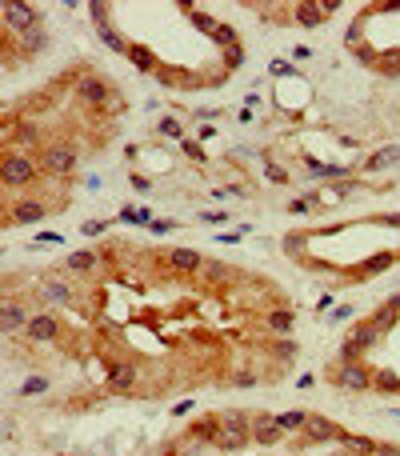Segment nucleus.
I'll list each match as a JSON object with an SVG mask.
<instances>
[{"instance_id": "nucleus-15", "label": "nucleus", "mask_w": 400, "mask_h": 456, "mask_svg": "<svg viewBox=\"0 0 400 456\" xmlns=\"http://www.w3.org/2000/svg\"><path fill=\"white\" fill-rule=\"evenodd\" d=\"M40 297H45L48 304H64V300H72V284L69 280H60V276H52V280H45Z\"/></svg>"}, {"instance_id": "nucleus-6", "label": "nucleus", "mask_w": 400, "mask_h": 456, "mask_svg": "<svg viewBox=\"0 0 400 456\" xmlns=\"http://www.w3.org/2000/svg\"><path fill=\"white\" fill-rule=\"evenodd\" d=\"M0 12H4V28L32 32V28L40 24V12H36V8H28V4H16V0H4V4H0Z\"/></svg>"}, {"instance_id": "nucleus-1", "label": "nucleus", "mask_w": 400, "mask_h": 456, "mask_svg": "<svg viewBox=\"0 0 400 456\" xmlns=\"http://www.w3.org/2000/svg\"><path fill=\"white\" fill-rule=\"evenodd\" d=\"M248 440H252V420L244 412H224V429L212 440V448L216 453H240Z\"/></svg>"}, {"instance_id": "nucleus-16", "label": "nucleus", "mask_w": 400, "mask_h": 456, "mask_svg": "<svg viewBox=\"0 0 400 456\" xmlns=\"http://www.w3.org/2000/svg\"><path fill=\"white\" fill-rule=\"evenodd\" d=\"M132 380H137V365H132V361H120V365H113V372H108V385L117 388V392L132 388Z\"/></svg>"}, {"instance_id": "nucleus-14", "label": "nucleus", "mask_w": 400, "mask_h": 456, "mask_svg": "<svg viewBox=\"0 0 400 456\" xmlns=\"http://www.w3.org/2000/svg\"><path fill=\"white\" fill-rule=\"evenodd\" d=\"M332 8H340V4H336V0H325V4H301V12H296V21H301V24H308V28H312V24H320V21H325V16H329Z\"/></svg>"}, {"instance_id": "nucleus-34", "label": "nucleus", "mask_w": 400, "mask_h": 456, "mask_svg": "<svg viewBox=\"0 0 400 456\" xmlns=\"http://www.w3.org/2000/svg\"><path fill=\"white\" fill-rule=\"evenodd\" d=\"M284 249H288V252H301V249H305V236H288V240H284Z\"/></svg>"}, {"instance_id": "nucleus-3", "label": "nucleus", "mask_w": 400, "mask_h": 456, "mask_svg": "<svg viewBox=\"0 0 400 456\" xmlns=\"http://www.w3.org/2000/svg\"><path fill=\"white\" fill-rule=\"evenodd\" d=\"M329 380L336 388H349V392H368V388H373V372L360 365V361H340V365L329 372Z\"/></svg>"}, {"instance_id": "nucleus-36", "label": "nucleus", "mask_w": 400, "mask_h": 456, "mask_svg": "<svg viewBox=\"0 0 400 456\" xmlns=\"http://www.w3.org/2000/svg\"><path fill=\"white\" fill-rule=\"evenodd\" d=\"M209 276H212V280H224V276H228V269H220V264H212V269H209Z\"/></svg>"}, {"instance_id": "nucleus-4", "label": "nucleus", "mask_w": 400, "mask_h": 456, "mask_svg": "<svg viewBox=\"0 0 400 456\" xmlns=\"http://www.w3.org/2000/svg\"><path fill=\"white\" fill-rule=\"evenodd\" d=\"M36 160L32 157H24V152H8L4 157V184L8 188H21V184H32L36 181Z\"/></svg>"}, {"instance_id": "nucleus-13", "label": "nucleus", "mask_w": 400, "mask_h": 456, "mask_svg": "<svg viewBox=\"0 0 400 456\" xmlns=\"http://www.w3.org/2000/svg\"><path fill=\"white\" fill-rule=\"evenodd\" d=\"M24 328H28V312L16 300H4V332L12 337V332H24Z\"/></svg>"}, {"instance_id": "nucleus-30", "label": "nucleus", "mask_w": 400, "mask_h": 456, "mask_svg": "<svg viewBox=\"0 0 400 456\" xmlns=\"http://www.w3.org/2000/svg\"><path fill=\"white\" fill-rule=\"evenodd\" d=\"M12 140H24V144H32V140H36V124H21Z\"/></svg>"}, {"instance_id": "nucleus-20", "label": "nucleus", "mask_w": 400, "mask_h": 456, "mask_svg": "<svg viewBox=\"0 0 400 456\" xmlns=\"http://www.w3.org/2000/svg\"><path fill=\"white\" fill-rule=\"evenodd\" d=\"M292 308H277V312H268V328L272 332H292Z\"/></svg>"}, {"instance_id": "nucleus-2", "label": "nucleus", "mask_w": 400, "mask_h": 456, "mask_svg": "<svg viewBox=\"0 0 400 456\" xmlns=\"http://www.w3.org/2000/svg\"><path fill=\"white\" fill-rule=\"evenodd\" d=\"M380 337H384V332H380L373 320H360V324L353 328V337L340 344V361H360L364 352H373V348H377Z\"/></svg>"}, {"instance_id": "nucleus-33", "label": "nucleus", "mask_w": 400, "mask_h": 456, "mask_svg": "<svg viewBox=\"0 0 400 456\" xmlns=\"http://www.w3.org/2000/svg\"><path fill=\"white\" fill-rule=\"evenodd\" d=\"M161 133H165V137H180V124H176L172 116H165V120H161Z\"/></svg>"}, {"instance_id": "nucleus-35", "label": "nucleus", "mask_w": 400, "mask_h": 456, "mask_svg": "<svg viewBox=\"0 0 400 456\" xmlns=\"http://www.w3.org/2000/svg\"><path fill=\"white\" fill-rule=\"evenodd\" d=\"M236 385L248 388V385H257V376H252V372H240V376H236Z\"/></svg>"}, {"instance_id": "nucleus-5", "label": "nucleus", "mask_w": 400, "mask_h": 456, "mask_svg": "<svg viewBox=\"0 0 400 456\" xmlns=\"http://www.w3.org/2000/svg\"><path fill=\"white\" fill-rule=\"evenodd\" d=\"M40 168L52 172V176H69L72 168H76V148H72V144H52V148H45Z\"/></svg>"}, {"instance_id": "nucleus-27", "label": "nucleus", "mask_w": 400, "mask_h": 456, "mask_svg": "<svg viewBox=\"0 0 400 456\" xmlns=\"http://www.w3.org/2000/svg\"><path fill=\"white\" fill-rule=\"evenodd\" d=\"M312 176H349V168H340V164H312Z\"/></svg>"}, {"instance_id": "nucleus-24", "label": "nucleus", "mask_w": 400, "mask_h": 456, "mask_svg": "<svg viewBox=\"0 0 400 456\" xmlns=\"http://www.w3.org/2000/svg\"><path fill=\"white\" fill-rule=\"evenodd\" d=\"M392 260H397V252H380V256H373V260L364 264V276H377V273H384V269H388Z\"/></svg>"}, {"instance_id": "nucleus-11", "label": "nucleus", "mask_w": 400, "mask_h": 456, "mask_svg": "<svg viewBox=\"0 0 400 456\" xmlns=\"http://www.w3.org/2000/svg\"><path fill=\"white\" fill-rule=\"evenodd\" d=\"M305 436H308V440H340V429L332 424L329 416H308Z\"/></svg>"}, {"instance_id": "nucleus-9", "label": "nucleus", "mask_w": 400, "mask_h": 456, "mask_svg": "<svg viewBox=\"0 0 400 456\" xmlns=\"http://www.w3.org/2000/svg\"><path fill=\"white\" fill-rule=\"evenodd\" d=\"M48 216V205L45 201H16V208L8 212V225H36Z\"/></svg>"}, {"instance_id": "nucleus-28", "label": "nucleus", "mask_w": 400, "mask_h": 456, "mask_svg": "<svg viewBox=\"0 0 400 456\" xmlns=\"http://www.w3.org/2000/svg\"><path fill=\"white\" fill-rule=\"evenodd\" d=\"M312 205H316V196H296V201L288 205V212H292V216H305V212H308Z\"/></svg>"}, {"instance_id": "nucleus-23", "label": "nucleus", "mask_w": 400, "mask_h": 456, "mask_svg": "<svg viewBox=\"0 0 400 456\" xmlns=\"http://www.w3.org/2000/svg\"><path fill=\"white\" fill-rule=\"evenodd\" d=\"M93 264H96V252H72V256H69V269H72V273H89Z\"/></svg>"}, {"instance_id": "nucleus-7", "label": "nucleus", "mask_w": 400, "mask_h": 456, "mask_svg": "<svg viewBox=\"0 0 400 456\" xmlns=\"http://www.w3.org/2000/svg\"><path fill=\"white\" fill-rule=\"evenodd\" d=\"M76 96H80L84 104H108V100H113V89H108L100 76H80V80H76Z\"/></svg>"}, {"instance_id": "nucleus-10", "label": "nucleus", "mask_w": 400, "mask_h": 456, "mask_svg": "<svg viewBox=\"0 0 400 456\" xmlns=\"http://www.w3.org/2000/svg\"><path fill=\"white\" fill-rule=\"evenodd\" d=\"M24 332H28V341L48 344V341H56V337H60V320H56V317H32Z\"/></svg>"}, {"instance_id": "nucleus-12", "label": "nucleus", "mask_w": 400, "mask_h": 456, "mask_svg": "<svg viewBox=\"0 0 400 456\" xmlns=\"http://www.w3.org/2000/svg\"><path fill=\"white\" fill-rule=\"evenodd\" d=\"M168 264H172L176 273H196L204 260H200V252H196V249H172V252H168Z\"/></svg>"}, {"instance_id": "nucleus-19", "label": "nucleus", "mask_w": 400, "mask_h": 456, "mask_svg": "<svg viewBox=\"0 0 400 456\" xmlns=\"http://www.w3.org/2000/svg\"><path fill=\"white\" fill-rule=\"evenodd\" d=\"M373 388H380V392H397L400 396V376L392 372V368H380V372H373Z\"/></svg>"}, {"instance_id": "nucleus-39", "label": "nucleus", "mask_w": 400, "mask_h": 456, "mask_svg": "<svg viewBox=\"0 0 400 456\" xmlns=\"http://www.w3.org/2000/svg\"><path fill=\"white\" fill-rule=\"evenodd\" d=\"M332 456H353V453H349V448H340V453H332Z\"/></svg>"}, {"instance_id": "nucleus-18", "label": "nucleus", "mask_w": 400, "mask_h": 456, "mask_svg": "<svg viewBox=\"0 0 400 456\" xmlns=\"http://www.w3.org/2000/svg\"><path fill=\"white\" fill-rule=\"evenodd\" d=\"M308 416H312V412H305V409H288V412H281L277 420H281L284 433H301V429L308 424Z\"/></svg>"}, {"instance_id": "nucleus-22", "label": "nucleus", "mask_w": 400, "mask_h": 456, "mask_svg": "<svg viewBox=\"0 0 400 456\" xmlns=\"http://www.w3.org/2000/svg\"><path fill=\"white\" fill-rule=\"evenodd\" d=\"M368 320L377 324L380 332H388V328H392V324H397V320H400V312H392V308L384 304V308H377V312H373V317H368Z\"/></svg>"}, {"instance_id": "nucleus-31", "label": "nucleus", "mask_w": 400, "mask_h": 456, "mask_svg": "<svg viewBox=\"0 0 400 456\" xmlns=\"http://www.w3.org/2000/svg\"><path fill=\"white\" fill-rule=\"evenodd\" d=\"M104 220H84V225H80V232H84V236H100V232H104Z\"/></svg>"}, {"instance_id": "nucleus-21", "label": "nucleus", "mask_w": 400, "mask_h": 456, "mask_svg": "<svg viewBox=\"0 0 400 456\" xmlns=\"http://www.w3.org/2000/svg\"><path fill=\"white\" fill-rule=\"evenodd\" d=\"M128 56H132V65H137L141 72H156V60H152V52H148L144 45H132L128 48Z\"/></svg>"}, {"instance_id": "nucleus-38", "label": "nucleus", "mask_w": 400, "mask_h": 456, "mask_svg": "<svg viewBox=\"0 0 400 456\" xmlns=\"http://www.w3.org/2000/svg\"><path fill=\"white\" fill-rule=\"evenodd\" d=\"M384 225H392V228H400V212H392V216H384Z\"/></svg>"}, {"instance_id": "nucleus-25", "label": "nucleus", "mask_w": 400, "mask_h": 456, "mask_svg": "<svg viewBox=\"0 0 400 456\" xmlns=\"http://www.w3.org/2000/svg\"><path fill=\"white\" fill-rule=\"evenodd\" d=\"M100 36H104V45L113 48V52H128V48H132L128 41H120L117 32H113V24H100Z\"/></svg>"}, {"instance_id": "nucleus-29", "label": "nucleus", "mask_w": 400, "mask_h": 456, "mask_svg": "<svg viewBox=\"0 0 400 456\" xmlns=\"http://www.w3.org/2000/svg\"><path fill=\"white\" fill-rule=\"evenodd\" d=\"M240 60H244V52H240V45H233L228 52H224V69H236Z\"/></svg>"}, {"instance_id": "nucleus-37", "label": "nucleus", "mask_w": 400, "mask_h": 456, "mask_svg": "<svg viewBox=\"0 0 400 456\" xmlns=\"http://www.w3.org/2000/svg\"><path fill=\"white\" fill-rule=\"evenodd\" d=\"M388 308H392V312H400V293H392V297H388Z\"/></svg>"}, {"instance_id": "nucleus-8", "label": "nucleus", "mask_w": 400, "mask_h": 456, "mask_svg": "<svg viewBox=\"0 0 400 456\" xmlns=\"http://www.w3.org/2000/svg\"><path fill=\"white\" fill-rule=\"evenodd\" d=\"M281 436H284V429H281V420H277V416H268V412L252 416V440H257V444L268 448V444H277Z\"/></svg>"}, {"instance_id": "nucleus-26", "label": "nucleus", "mask_w": 400, "mask_h": 456, "mask_svg": "<svg viewBox=\"0 0 400 456\" xmlns=\"http://www.w3.org/2000/svg\"><path fill=\"white\" fill-rule=\"evenodd\" d=\"M48 388V376H28V380H24V396H40V392H45Z\"/></svg>"}, {"instance_id": "nucleus-32", "label": "nucleus", "mask_w": 400, "mask_h": 456, "mask_svg": "<svg viewBox=\"0 0 400 456\" xmlns=\"http://www.w3.org/2000/svg\"><path fill=\"white\" fill-rule=\"evenodd\" d=\"M268 72H272V76H292V65H284V60H272V65H268Z\"/></svg>"}, {"instance_id": "nucleus-17", "label": "nucleus", "mask_w": 400, "mask_h": 456, "mask_svg": "<svg viewBox=\"0 0 400 456\" xmlns=\"http://www.w3.org/2000/svg\"><path fill=\"white\" fill-rule=\"evenodd\" d=\"M388 164H400V144H392V148H380V152H373L368 157V172H380V168H388Z\"/></svg>"}]
</instances>
